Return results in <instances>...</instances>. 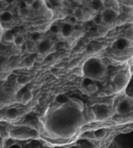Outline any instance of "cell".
<instances>
[{"label":"cell","instance_id":"obj_1","mask_svg":"<svg viewBox=\"0 0 133 148\" xmlns=\"http://www.w3.org/2000/svg\"><path fill=\"white\" fill-rule=\"evenodd\" d=\"M84 74L91 79H101L104 74L106 67L101 60L98 59H89L83 66Z\"/></svg>","mask_w":133,"mask_h":148},{"label":"cell","instance_id":"obj_2","mask_svg":"<svg viewBox=\"0 0 133 148\" xmlns=\"http://www.w3.org/2000/svg\"><path fill=\"white\" fill-rule=\"evenodd\" d=\"M96 121H103L111 116V110L105 104H98L93 108Z\"/></svg>","mask_w":133,"mask_h":148},{"label":"cell","instance_id":"obj_3","mask_svg":"<svg viewBox=\"0 0 133 148\" xmlns=\"http://www.w3.org/2000/svg\"><path fill=\"white\" fill-rule=\"evenodd\" d=\"M104 23L106 25H112L117 21L118 14V12L111 8H105L101 11V14Z\"/></svg>","mask_w":133,"mask_h":148},{"label":"cell","instance_id":"obj_4","mask_svg":"<svg viewBox=\"0 0 133 148\" xmlns=\"http://www.w3.org/2000/svg\"><path fill=\"white\" fill-rule=\"evenodd\" d=\"M113 83L117 91H121L129 83V79L126 74L118 73L113 79Z\"/></svg>","mask_w":133,"mask_h":148},{"label":"cell","instance_id":"obj_5","mask_svg":"<svg viewBox=\"0 0 133 148\" xmlns=\"http://www.w3.org/2000/svg\"><path fill=\"white\" fill-rule=\"evenodd\" d=\"M53 47V43L50 39H42L37 42V48L36 50L41 54H45L49 52Z\"/></svg>","mask_w":133,"mask_h":148},{"label":"cell","instance_id":"obj_6","mask_svg":"<svg viewBox=\"0 0 133 148\" xmlns=\"http://www.w3.org/2000/svg\"><path fill=\"white\" fill-rule=\"evenodd\" d=\"M61 27V33L63 37L64 38H68V37H70L72 35V33L73 32V25H71L70 22H66L60 26Z\"/></svg>","mask_w":133,"mask_h":148},{"label":"cell","instance_id":"obj_7","mask_svg":"<svg viewBox=\"0 0 133 148\" xmlns=\"http://www.w3.org/2000/svg\"><path fill=\"white\" fill-rule=\"evenodd\" d=\"M132 108V104L129 100L124 99L121 101L118 105V112L120 114H126Z\"/></svg>","mask_w":133,"mask_h":148},{"label":"cell","instance_id":"obj_8","mask_svg":"<svg viewBox=\"0 0 133 148\" xmlns=\"http://www.w3.org/2000/svg\"><path fill=\"white\" fill-rule=\"evenodd\" d=\"M104 0H92L89 3V8L93 11H99L104 7Z\"/></svg>","mask_w":133,"mask_h":148},{"label":"cell","instance_id":"obj_9","mask_svg":"<svg viewBox=\"0 0 133 148\" xmlns=\"http://www.w3.org/2000/svg\"><path fill=\"white\" fill-rule=\"evenodd\" d=\"M19 110L15 108H9L7 111H6V113H5V116H6V118L9 120H14L19 116Z\"/></svg>","mask_w":133,"mask_h":148},{"label":"cell","instance_id":"obj_10","mask_svg":"<svg viewBox=\"0 0 133 148\" xmlns=\"http://www.w3.org/2000/svg\"><path fill=\"white\" fill-rule=\"evenodd\" d=\"M33 94L31 91H26L21 96V101L24 104H26L33 99Z\"/></svg>","mask_w":133,"mask_h":148},{"label":"cell","instance_id":"obj_11","mask_svg":"<svg viewBox=\"0 0 133 148\" xmlns=\"http://www.w3.org/2000/svg\"><path fill=\"white\" fill-rule=\"evenodd\" d=\"M72 16H74L78 21H84V11L80 8H76L72 11Z\"/></svg>","mask_w":133,"mask_h":148},{"label":"cell","instance_id":"obj_12","mask_svg":"<svg viewBox=\"0 0 133 148\" xmlns=\"http://www.w3.org/2000/svg\"><path fill=\"white\" fill-rule=\"evenodd\" d=\"M0 19L4 22H9L13 19V14L9 11H4L0 14Z\"/></svg>","mask_w":133,"mask_h":148},{"label":"cell","instance_id":"obj_13","mask_svg":"<svg viewBox=\"0 0 133 148\" xmlns=\"http://www.w3.org/2000/svg\"><path fill=\"white\" fill-rule=\"evenodd\" d=\"M31 82V78L27 76H20L16 79L17 84L20 86H25Z\"/></svg>","mask_w":133,"mask_h":148},{"label":"cell","instance_id":"obj_14","mask_svg":"<svg viewBox=\"0 0 133 148\" xmlns=\"http://www.w3.org/2000/svg\"><path fill=\"white\" fill-rule=\"evenodd\" d=\"M34 62H35V59L32 56H27L22 61V63L24 64L25 67H27V68H31L33 66Z\"/></svg>","mask_w":133,"mask_h":148},{"label":"cell","instance_id":"obj_15","mask_svg":"<svg viewBox=\"0 0 133 148\" xmlns=\"http://www.w3.org/2000/svg\"><path fill=\"white\" fill-rule=\"evenodd\" d=\"M43 39L42 37V34L40 31H34L31 34V40L35 42H39Z\"/></svg>","mask_w":133,"mask_h":148},{"label":"cell","instance_id":"obj_16","mask_svg":"<svg viewBox=\"0 0 133 148\" xmlns=\"http://www.w3.org/2000/svg\"><path fill=\"white\" fill-rule=\"evenodd\" d=\"M14 43L16 46H19L20 47L22 45H23L25 43V38L21 34H16L14 36Z\"/></svg>","mask_w":133,"mask_h":148},{"label":"cell","instance_id":"obj_17","mask_svg":"<svg viewBox=\"0 0 133 148\" xmlns=\"http://www.w3.org/2000/svg\"><path fill=\"white\" fill-rule=\"evenodd\" d=\"M106 134V130L105 128H100V129L97 130L94 132L95 138L100 139V138H103L105 137Z\"/></svg>","mask_w":133,"mask_h":148},{"label":"cell","instance_id":"obj_18","mask_svg":"<svg viewBox=\"0 0 133 148\" xmlns=\"http://www.w3.org/2000/svg\"><path fill=\"white\" fill-rule=\"evenodd\" d=\"M14 36H15V35H14V34H13L10 30H7V31H5V32L4 33V35H3L4 39H5L7 42H9V43H10V42H14Z\"/></svg>","mask_w":133,"mask_h":148},{"label":"cell","instance_id":"obj_19","mask_svg":"<svg viewBox=\"0 0 133 148\" xmlns=\"http://www.w3.org/2000/svg\"><path fill=\"white\" fill-rule=\"evenodd\" d=\"M85 88H86L87 91H88L89 92H95L98 89L97 85L93 82H89L87 84H85Z\"/></svg>","mask_w":133,"mask_h":148},{"label":"cell","instance_id":"obj_20","mask_svg":"<svg viewBox=\"0 0 133 148\" xmlns=\"http://www.w3.org/2000/svg\"><path fill=\"white\" fill-rule=\"evenodd\" d=\"M27 44V52L29 53H33L35 51V50H36L37 48V43L32 40L28 41V42L26 43Z\"/></svg>","mask_w":133,"mask_h":148},{"label":"cell","instance_id":"obj_21","mask_svg":"<svg viewBox=\"0 0 133 148\" xmlns=\"http://www.w3.org/2000/svg\"><path fill=\"white\" fill-rule=\"evenodd\" d=\"M18 13H19V15L21 16L28 17L30 14H31V10H30L28 7H25L22 8H19Z\"/></svg>","mask_w":133,"mask_h":148},{"label":"cell","instance_id":"obj_22","mask_svg":"<svg viewBox=\"0 0 133 148\" xmlns=\"http://www.w3.org/2000/svg\"><path fill=\"white\" fill-rule=\"evenodd\" d=\"M44 0H35L34 3L31 5V8L35 10H39L44 5Z\"/></svg>","mask_w":133,"mask_h":148},{"label":"cell","instance_id":"obj_23","mask_svg":"<svg viewBox=\"0 0 133 148\" xmlns=\"http://www.w3.org/2000/svg\"><path fill=\"white\" fill-rule=\"evenodd\" d=\"M84 36V31L81 30H73V32L72 33V35L70 37H72L73 39H78L81 37H83Z\"/></svg>","mask_w":133,"mask_h":148},{"label":"cell","instance_id":"obj_24","mask_svg":"<svg viewBox=\"0 0 133 148\" xmlns=\"http://www.w3.org/2000/svg\"><path fill=\"white\" fill-rule=\"evenodd\" d=\"M71 101L72 102V104H74L76 108H78L79 110L82 111L84 110V104H83V102L81 100L77 99H72Z\"/></svg>","mask_w":133,"mask_h":148},{"label":"cell","instance_id":"obj_25","mask_svg":"<svg viewBox=\"0 0 133 148\" xmlns=\"http://www.w3.org/2000/svg\"><path fill=\"white\" fill-rule=\"evenodd\" d=\"M72 73H73L74 74H76V76H83L84 75L83 67H78V66L72 68Z\"/></svg>","mask_w":133,"mask_h":148},{"label":"cell","instance_id":"obj_26","mask_svg":"<svg viewBox=\"0 0 133 148\" xmlns=\"http://www.w3.org/2000/svg\"><path fill=\"white\" fill-rule=\"evenodd\" d=\"M93 22L95 23V25H96L98 26H101L102 25V24L104 23V22H103V19H102V16H101V15L100 14V15H95L94 17L93 18Z\"/></svg>","mask_w":133,"mask_h":148},{"label":"cell","instance_id":"obj_27","mask_svg":"<svg viewBox=\"0 0 133 148\" xmlns=\"http://www.w3.org/2000/svg\"><path fill=\"white\" fill-rule=\"evenodd\" d=\"M49 30H50L53 34H58L61 33V27L58 26L57 25H56V24H52V25H50V27Z\"/></svg>","mask_w":133,"mask_h":148},{"label":"cell","instance_id":"obj_28","mask_svg":"<svg viewBox=\"0 0 133 148\" xmlns=\"http://www.w3.org/2000/svg\"><path fill=\"white\" fill-rule=\"evenodd\" d=\"M125 36H126V38L127 40L133 42V27H130V28L126 30V33H125Z\"/></svg>","mask_w":133,"mask_h":148},{"label":"cell","instance_id":"obj_29","mask_svg":"<svg viewBox=\"0 0 133 148\" xmlns=\"http://www.w3.org/2000/svg\"><path fill=\"white\" fill-rule=\"evenodd\" d=\"M38 27H39V30L40 32H44V31L49 30L50 27V24H49L48 22H44Z\"/></svg>","mask_w":133,"mask_h":148},{"label":"cell","instance_id":"obj_30","mask_svg":"<svg viewBox=\"0 0 133 148\" xmlns=\"http://www.w3.org/2000/svg\"><path fill=\"white\" fill-rule=\"evenodd\" d=\"M85 51H86L87 53L89 54V55H91V54L95 53V49H94V47H93V45L91 44V43H89V44H88L86 46Z\"/></svg>","mask_w":133,"mask_h":148},{"label":"cell","instance_id":"obj_31","mask_svg":"<svg viewBox=\"0 0 133 148\" xmlns=\"http://www.w3.org/2000/svg\"><path fill=\"white\" fill-rule=\"evenodd\" d=\"M87 119L89 121H96L95 116V113L93 112V109L89 110L87 112Z\"/></svg>","mask_w":133,"mask_h":148},{"label":"cell","instance_id":"obj_32","mask_svg":"<svg viewBox=\"0 0 133 148\" xmlns=\"http://www.w3.org/2000/svg\"><path fill=\"white\" fill-rule=\"evenodd\" d=\"M59 1L61 7L64 8H68L70 6V2L69 0H59Z\"/></svg>","mask_w":133,"mask_h":148},{"label":"cell","instance_id":"obj_33","mask_svg":"<svg viewBox=\"0 0 133 148\" xmlns=\"http://www.w3.org/2000/svg\"><path fill=\"white\" fill-rule=\"evenodd\" d=\"M43 16H44L47 19H51V18L53 17V11L51 9L48 8V10L46 11V13Z\"/></svg>","mask_w":133,"mask_h":148},{"label":"cell","instance_id":"obj_34","mask_svg":"<svg viewBox=\"0 0 133 148\" xmlns=\"http://www.w3.org/2000/svg\"><path fill=\"white\" fill-rule=\"evenodd\" d=\"M93 47L95 49V52H98V51H101L103 49V46L101 43H98V42H95L93 43Z\"/></svg>","mask_w":133,"mask_h":148},{"label":"cell","instance_id":"obj_35","mask_svg":"<svg viewBox=\"0 0 133 148\" xmlns=\"http://www.w3.org/2000/svg\"><path fill=\"white\" fill-rule=\"evenodd\" d=\"M77 18H76L74 16H71L70 17L69 22H70V23L71 25H76V24L77 23Z\"/></svg>","mask_w":133,"mask_h":148},{"label":"cell","instance_id":"obj_36","mask_svg":"<svg viewBox=\"0 0 133 148\" xmlns=\"http://www.w3.org/2000/svg\"><path fill=\"white\" fill-rule=\"evenodd\" d=\"M48 8H49L47 7V5H46V4H44V5H43V6H42V8H41L40 10H39V11L40 12V13L42 14V15H44V14L46 13V11H47V10H48Z\"/></svg>","mask_w":133,"mask_h":148},{"label":"cell","instance_id":"obj_37","mask_svg":"<svg viewBox=\"0 0 133 148\" xmlns=\"http://www.w3.org/2000/svg\"><path fill=\"white\" fill-rule=\"evenodd\" d=\"M122 10H123L124 13H126V14H129V13L131 12V8L127 6V5H123V6H122Z\"/></svg>","mask_w":133,"mask_h":148},{"label":"cell","instance_id":"obj_38","mask_svg":"<svg viewBox=\"0 0 133 148\" xmlns=\"http://www.w3.org/2000/svg\"><path fill=\"white\" fill-rule=\"evenodd\" d=\"M5 144H6V145H7L8 147H11L12 145H14V144H15V141H14L13 139H9L8 138V139H7Z\"/></svg>","mask_w":133,"mask_h":148},{"label":"cell","instance_id":"obj_39","mask_svg":"<svg viewBox=\"0 0 133 148\" xmlns=\"http://www.w3.org/2000/svg\"><path fill=\"white\" fill-rule=\"evenodd\" d=\"M21 47V51L22 53H26L27 52V44L26 43H24L23 45L20 46Z\"/></svg>","mask_w":133,"mask_h":148},{"label":"cell","instance_id":"obj_40","mask_svg":"<svg viewBox=\"0 0 133 148\" xmlns=\"http://www.w3.org/2000/svg\"><path fill=\"white\" fill-rule=\"evenodd\" d=\"M35 1V0H25V3L27 4L28 7H31V5L34 3Z\"/></svg>","mask_w":133,"mask_h":148},{"label":"cell","instance_id":"obj_41","mask_svg":"<svg viewBox=\"0 0 133 148\" xmlns=\"http://www.w3.org/2000/svg\"><path fill=\"white\" fill-rule=\"evenodd\" d=\"M106 33V30H105V28H101L99 30H98V34H99L100 36L105 35Z\"/></svg>","mask_w":133,"mask_h":148},{"label":"cell","instance_id":"obj_42","mask_svg":"<svg viewBox=\"0 0 133 148\" xmlns=\"http://www.w3.org/2000/svg\"><path fill=\"white\" fill-rule=\"evenodd\" d=\"M4 33H5V31H4L3 27H2V26L1 25V24H0V40L2 39V37H3Z\"/></svg>","mask_w":133,"mask_h":148},{"label":"cell","instance_id":"obj_43","mask_svg":"<svg viewBox=\"0 0 133 148\" xmlns=\"http://www.w3.org/2000/svg\"><path fill=\"white\" fill-rule=\"evenodd\" d=\"M87 137L88 138L93 139V138H95L94 133H87Z\"/></svg>","mask_w":133,"mask_h":148},{"label":"cell","instance_id":"obj_44","mask_svg":"<svg viewBox=\"0 0 133 148\" xmlns=\"http://www.w3.org/2000/svg\"><path fill=\"white\" fill-rule=\"evenodd\" d=\"M4 143V138H2V136L0 135V147L2 146V145H3Z\"/></svg>","mask_w":133,"mask_h":148},{"label":"cell","instance_id":"obj_45","mask_svg":"<svg viewBox=\"0 0 133 148\" xmlns=\"http://www.w3.org/2000/svg\"><path fill=\"white\" fill-rule=\"evenodd\" d=\"M15 1L16 0H5V2L7 4H9V5H10V4H13Z\"/></svg>","mask_w":133,"mask_h":148},{"label":"cell","instance_id":"obj_46","mask_svg":"<svg viewBox=\"0 0 133 148\" xmlns=\"http://www.w3.org/2000/svg\"><path fill=\"white\" fill-rule=\"evenodd\" d=\"M8 148H21V147L18 145H16V144H14V145H12L11 147H8Z\"/></svg>","mask_w":133,"mask_h":148},{"label":"cell","instance_id":"obj_47","mask_svg":"<svg viewBox=\"0 0 133 148\" xmlns=\"http://www.w3.org/2000/svg\"><path fill=\"white\" fill-rule=\"evenodd\" d=\"M75 2H83V1H84V0H74Z\"/></svg>","mask_w":133,"mask_h":148},{"label":"cell","instance_id":"obj_48","mask_svg":"<svg viewBox=\"0 0 133 148\" xmlns=\"http://www.w3.org/2000/svg\"><path fill=\"white\" fill-rule=\"evenodd\" d=\"M110 1H111V0H104V2H110Z\"/></svg>","mask_w":133,"mask_h":148},{"label":"cell","instance_id":"obj_49","mask_svg":"<svg viewBox=\"0 0 133 148\" xmlns=\"http://www.w3.org/2000/svg\"><path fill=\"white\" fill-rule=\"evenodd\" d=\"M2 2L0 1V8L2 7Z\"/></svg>","mask_w":133,"mask_h":148},{"label":"cell","instance_id":"obj_50","mask_svg":"<svg viewBox=\"0 0 133 148\" xmlns=\"http://www.w3.org/2000/svg\"><path fill=\"white\" fill-rule=\"evenodd\" d=\"M72 148H78V147H72Z\"/></svg>","mask_w":133,"mask_h":148}]
</instances>
